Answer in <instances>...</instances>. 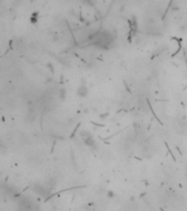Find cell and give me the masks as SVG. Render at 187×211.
<instances>
[{"mask_svg": "<svg viewBox=\"0 0 187 211\" xmlns=\"http://www.w3.org/2000/svg\"><path fill=\"white\" fill-rule=\"evenodd\" d=\"M38 17H39V13H38V12L32 13V16H31V19H30L31 23H36V22H38V19H39Z\"/></svg>", "mask_w": 187, "mask_h": 211, "instance_id": "6da1fadb", "label": "cell"}]
</instances>
